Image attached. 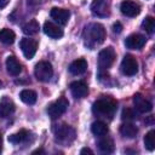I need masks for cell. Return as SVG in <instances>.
Wrapping results in <instances>:
<instances>
[{"label":"cell","mask_w":155,"mask_h":155,"mask_svg":"<svg viewBox=\"0 0 155 155\" xmlns=\"http://www.w3.org/2000/svg\"><path fill=\"white\" fill-rule=\"evenodd\" d=\"M70 92L75 98H84L88 93V87L84 81H74L70 84Z\"/></svg>","instance_id":"obj_14"},{"label":"cell","mask_w":155,"mask_h":155,"mask_svg":"<svg viewBox=\"0 0 155 155\" xmlns=\"http://www.w3.org/2000/svg\"><path fill=\"white\" fill-rule=\"evenodd\" d=\"M142 27L143 29L148 33V34H153L155 30V21L151 16H148L144 18V21L142 22Z\"/></svg>","instance_id":"obj_27"},{"label":"cell","mask_w":155,"mask_h":155,"mask_svg":"<svg viewBox=\"0 0 155 155\" xmlns=\"http://www.w3.org/2000/svg\"><path fill=\"white\" fill-rule=\"evenodd\" d=\"M16 39V35L13 33V30L8 29V28H2L0 29V41L5 45H11L13 44Z\"/></svg>","instance_id":"obj_22"},{"label":"cell","mask_w":155,"mask_h":155,"mask_svg":"<svg viewBox=\"0 0 155 155\" xmlns=\"http://www.w3.org/2000/svg\"><path fill=\"white\" fill-rule=\"evenodd\" d=\"M107 33L102 24L99 23H91L85 28L84 31V40L85 45L88 47H94L97 45H101L105 40Z\"/></svg>","instance_id":"obj_1"},{"label":"cell","mask_w":155,"mask_h":155,"mask_svg":"<svg viewBox=\"0 0 155 155\" xmlns=\"http://www.w3.org/2000/svg\"><path fill=\"white\" fill-rule=\"evenodd\" d=\"M19 98H21V101L23 103L31 105V104H34L36 102V93L33 90H23L19 93Z\"/></svg>","instance_id":"obj_23"},{"label":"cell","mask_w":155,"mask_h":155,"mask_svg":"<svg viewBox=\"0 0 155 155\" xmlns=\"http://www.w3.org/2000/svg\"><path fill=\"white\" fill-rule=\"evenodd\" d=\"M50 16H51V18H52L56 23H58V24H61V25H64V24H67L68 21H69L70 12H69L68 10H65V8L52 7L51 11H50Z\"/></svg>","instance_id":"obj_10"},{"label":"cell","mask_w":155,"mask_h":155,"mask_svg":"<svg viewBox=\"0 0 155 155\" xmlns=\"http://www.w3.org/2000/svg\"><path fill=\"white\" fill-rule=\"evenodd\" d=\"M42 29H44V33L52 39H59L63 36V29L53 22H50V21L45 22Z\"/></svg>","instance_id":"obj_13"},{"label":"cell","mask_w":155,"mask_h":155,"mask_svg":"<svg viewBox=\"0 0 155 155\" xmlns=\"http://www.w3.org/2000/svg\"><path fill=\"white\" fill-rule=\"evenodd\" d=\"M98 148H99V150H101L102 153H104V154H110V153L114 151V142H113L111 138L103 136V138L98 140Z\"/></svg>","instance_id":"obj_19"},{"label":"cell","mask_w":155,"mask_h":155,"mask_svg":"<svg viewBox=\"0 0 155 155\" xmlns=\"http://www.w3.org/2000/svg\"><path fill=\"white\" fill-rule=\"evenodd\" d=\"M145 41H147V39H145L144 35H142V34H132V35L126 38L125 45H126L127 48L139 50L145 45Z\"/></svg>","instance_id":"obj_12"},{"label":"cell","mask_w":155,"mask_h":155,"mask_svg":"<svg viewBox=\"0 0 155 155\" xmlns=\"http://www.w3.org/2000/svg\"><path fill=\"white\" fill-rule=\"evenodd\" d=\"M91 11L97 17L109 16V2L107 0H93L91 4Z\"/></svg>","instance_id":"obj_9"},{"label":"cell","mask_w":155,"mask_h":155,"mask_svg":"<svg viewBox=\"0 0 155 155\" xmlns=\"http://www.w3.org/2000/svg\"><path fill=\"white\" fill-rule=\"evenodd\" d=\"M80 154H81V155H85V154H93V151H92L90 148H82V149L80 150Z\"/></svg>","instance_id":"obj_30"},{"label":"cell","mask_w":155,"mask_h":155,"mask_svg":"<svg viewBox=\"0 0 155 155\" xmlns=\"http://www.w3.org/2000/svg\"><path fill=\"white\" fill-rule=\"evenodd\" d=\"M115 61V51L113 47L103 48L98 54V67L103 70H107L111 67V64Z\"/></svg>","instance_id":"obj_6"},{"label":"cell","mask_w":155,"mask_h":155,"mask_svg":"<svg viewBox=\"0 0 155 155\" xmlns=\"http://www.w3.org/2000/svg\"><path fill=\"white\" fill-rule=\"evenodd\" d=\"M10 0H0V8H4L7 4H8Z\"/></svg>","instance_id":"obj_31"},{"label":"cell","mask_w":155,"mask_h":155,"mask_svg":"<svg viewBox=\"0 0 155 155\" xmlns=\"http://www.w3.org/2000/svg\"><path fill=\"white\" fill-rule=\"evenodd\" d=\"M116 102L110 98V97H104V98H101L98 101H96L92 105V111L94 115L99 116V117H111L116 110Z\"/></svg>","instance_id":"obj_2"},{"label":"cell","mask_w":155,"mask_h":155,"mask_svg":"<svg viewBox=\"0 0 155 155\" xmlns=\"http://www.w3.org/2000/svg\"><path fill=\"white\" fill-rule=\"evenodd\" d=\"M6 69H7V73L10 75L17 76L22 71V65L15 56H8L6 59Z\"/></svg>","instance_id":"obj_16"},{"label":"cell","mask_w":155,"mask_h":155,"mask_svg":"<svg viewBox=\"0 0 155 155\" xmlns=\"http://www.w3.org/2000/svg\"><path fill=\"white\" fill-rule=\"evenodd\" d=\"M34 75L39 81H42V82L50 81V79L53 75V68L51 63L45 62V61L39 62L34 68Z\"/></svg>","instance_id":"obj_4"},{"label":"cell","mask_w":155,"mask_h":155,"mask_svg":"<svg viewBox=\"0 0 155 155\" xmlns=\"http://www.w3.org/2000/svg\"><path fill=\"white\" fill-rule=\"evenodd\" d=\"M91 131H92V133L94 136L103 137V136H105L108 133V126L103 121H94L91 125Z\"/></svg>","instance_id":"obj_21"},{"label":"cell","mask_w":155,"mask_h":155,"mask_svg":"<svg viewBox=\"0 0 155 155\" xmlns=\"http://www.w3.org/2000/svg\"><path fill=\"white\" fill-rule=\"evenodd\" d=\"M120 10H121L122 15H125L127 17H136L140 12V6L137 2H134V1L125 0V1L121 2Z\"/></svg>","instance_id":"obj_11"},{"label":"cell","mask_w":155,"mask_h":155,"mask_svg":"<svg viewBox=\"0 0 155 155\" xmlns=\"http://www.w3.org/2000/svg\"><path fill=\"white\" fill-rule=\"evenodd\" d=\"M1 86H2V81L0 80V88H1Z\"/></svg>","instance_id":"obj_33"},{"label":"cell","mask_w":155,"mask_h":155,"mask_svg":"<svg viewBox=\"0 0 155 155\" xmlns=\"http://www.w3.org/2000/svg\"><path fill=\"white\" fill-rule=\"evenodd\" d=\"M28 138H29V132L25 130H21L19 132L8 136V142L12 144H21V143L27 142Z\"/></svg>","instance_id":"obj_20"},{"label":"cell","mask_w":155,"mask_h":155,"mask_svg":"<svg viewBox=\"0 0 155 155\" xmlns=\"http://www.w3.org/2000/svg\"><path fill=\"white\" fill-rule=\"evenodd\" d=\"M120 133L125 138H134L137 136V133H138V128L133 124L126 122V124H122L120 126Z\"/></svg>","instance_id":"obj_18"},{"label":"cell","mask_w":155,"mask_h":155,"mask_svg":"<svg viewBox=\"0 0 155 155\" xmlns=\"http://www.w3.org/2000/svg\"><path fill=\"white\" fill-rule=\"evenodd\" d=\"M19 46L27 59H31L35 56L36 50H38V42L34 39H29V38L22 39L19 42Z\"/></svg>","instance_id":"obj_8"},{"label":"cell","mask_w":155,"mask_h":155,"mask_svg":"<svg viewBox=\"0 0 155 155\" xmlns=\"http://www.w3.org/2000/svg\"><path fill=\"white\" fill-rule=\"evenodd\" d=\"M133 103H134L136 109H137L139 113H149V111L151 110V108H153L151 103H150L147 98H144L140 93L134 94V97H133Z\"/></svg>","instance_id":"obj_15"},{"label":"cell","mask_w":155,"mask_h":155,"mask_svg":"<svg viewBox=\"0 0 155 155\" xmlns=\"http://www.w3.org/2000/svg\"><path fill=\"white\" fill-rule=\"evenodd\" d=\"M86 69H87V62L84 58H78L73 61L69 65V71L73 75H81L86 71Z\"/></svg>","instance_id":"obj_17"},{"label":"cell","mask_w":155,"mask_h":155,"mask_svg":"<svg viewBox=\"0 0 155 155\" xmlns=\"http://www.w3.org/2000/svg\"><path fill=\"white\" fill-rule=\"evenodd\" d=\"M137 117V114L133 109L131 108H125L121 113V119L122 120H126V121H130V120H134Z\"/></svg>","instance_id":"obj_28"},{"label":"cell","mask_w":155,"mask_h":155,"mask_svg":"<svg viewBox=\"0 0 155 155\" xmlns=\"http://www.w3.org/2000/svg\"><path fill=\"white\" fill-rule=\"evenodd\" d=\"M68 107H69L68 99L64 97H61L47 107V114L51 119H58L61 115H63L67 111Z\"/></svg>","instance_id":"obj_3"},{"label":"cell","mask_w":155,"mask_h":155,"mask_svg":"<svg viewBox=\"0 0 155 155\" xmlns=\"http://www.w3.org/2000/svg\"><path fill=\"white\" fill-rule=\"evenodd\" d=\"M121 71L127 76H132L138 71V62L132 54H126L121 61Z\"/></svg>","instance_id":"obj_7"},{"label":"cell","mask_w":155,"mask_h":155,"mask_svg":"<svg viewBox=\"0 0 155 155\" xmlns=\"http://www.w3.org/2000/svg\"><path fill=\"white\" fill-rule=\"evenodd\" d=\"M121 30H122V25H121V23L120 22H115L114 24H113V31L114 33H121Z\"/></svg>","instance_id":"obj_29"},{"label":"cell","mask_w":155,"mask_h":155,"mask_svg":"<svg viewBox=\"0 0 155 155\" xmlns=\"http://www.w3.org/2000/svg\"><path fill=\"white\" fill-rule=\"evenodd\" d=\"M1 150H2V137L0 134V153H1Z\"/></svg>","instance_id":"obj_32"},{"label":"cell","mask_w":155,"mask_h":155,"mask_svg":"<svg viewBox=\"0 0 155 155\" xmlns=\"http://www.w3.org/2000/svg\"><path fill=\"white\" fill-rule=\"evenodd\" d=\"M144 145L150 151H153L155 149V131L154 130L149 131L145 134V137H144Z\"/></svg>","instance_id":"obj_26"},{"label":"cell","mask_w":155,"mask_h":155,"mask_svg":"<svg viewBox=\"0 0 155 155\" xmlns=\"http://www.w3.org/2000/svg\"><path fill=\"white\" fill-rule=\"evenodd\" d=\"M53 133H54L56 139L59 140V142H63V143L71 142L74 139V136H75L74 130L69 125H65V124L54 126L53 127Z\"/></svg>","instance_id":"obj_5"},{"label":"cell","mask_w":155,"mask_h":155,"mask_svg":"<svg viewBox=\"0 0 155 155\" xmlns=\"http://www.w3.org/2000/svg\"><path fill=\"white\" fill-rule=\"evenodd\" d=\"M39 29H40V27H39V23H38L36 19H31V21H29L28 23H25L23 25V33L25 35H29V36L35 35L39 31Z\"/></svg>","instance_id":"obj_24"},{"label":"cell","mask_w":155,"mask_h":155,"mask_svg":"<svg viewBox=\"0 0 155 155\" xmlns=\"http://www.w3.org/2000/svg\"><path fill=\"white\" fill-rule=\"evenodd\" d=\"M15 110V104L12 102H1L0 103V117H5L13 113Z\"/></svg>","instance_id":"obj_25"}]
</instances>
